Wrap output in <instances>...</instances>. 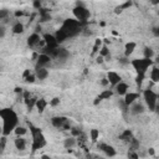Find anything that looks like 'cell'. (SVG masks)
<instances>
[{
  "mask_svg": "<svg viewBox=\"0 0 159 159\" xmlns=\"http://www.w3.org/2000/svg\"><path fill=\"white\" fill-rule=\"evenodd\" d=\"M118 62L121 65H129V60L127 56H124V57H119L118 59Z\"/></svg>",
  "mask_w": 159,
  "mask_h": 159,
  "instance_id": "cell-39",
  "label": "cell"
},
{
  "mask_svg": "<svg viewBox=\"0 0 159 159\" xmlns=\"http://www.w3.org/2000/svg\"><path fill=\"white\" fill-rule=\"evenodd\" d=\"M0 117L3 118V128H1V133L4 136L10 134L11 130L15 129L18 126V116L10 108H4L0 109Z\"/></svg>",
  "mask_w": 159,
  "mask_h": 159,
  "instance_id": "cell-1",
  "label": "cell"
},
{
  "mask_svg": "<svg viewBox=\"0 0 159 159\" xmlns=\"http://www.w3.org/2000/svg\"><path fill=\"white\" fill-rule=\"evenodd\" d=\"M143 55H144V57L146 59H153L154 50L152 49V47H149V46H146L144 47V50H143Z\"/></svg>",
  "mask_w": 159,
  "mask_h": 159,
  "instance_id": "cell-25",
  "label": "cell"
},
{
  "mask_svg": "<svg viewBox=\"0 0 159 159\" xmlns=\"http://www.w3.org/2000/svg\"><path fill=\"white\" fill-rule=\"evenodd\" d=\"M153 32L155 34V36H158V35H159V32H158V27H153Z\"/></svg>",
  "mask_w": 159,
  "mask_h": 159,
  "instance_id": "cell-52",
  "label": "cell"
},
{
  "mask_svg": "<svg viewBox=\"0 0 159 159\" xmlns=\"http://www.w3.org/2000/svg\"><path fill=\"white\" fill-rule=\"evenodd\" d=\"M35 107L37 108V111H39L40 113H42L46 109V107H47V101H46L45 98H37V100H36Z\"/></svg>",
  "mask_w": 159,
  "mask_h": 159,
  "instance_id": "cell-18",
  "label": "cell"
},
{
  "mask_svg": "<svg viewBox=\"0 0 159 159\" xmlns=\"http://www.w3.org/2000/svg\"><path fill=\"white\" fill-rule=\"evenodd\" d=\"M101 101H102V100H101V97H100V96H97V97H96V100H95V102H93V103H95V105H98V103H100Z\"/></svg>",
  "mask_w": 159,
  "mask_h": 159,
  "instance_id": "cell-49",
  "label": "cell"
},
{
  "mask_svg": "<svg viewBox=\"0 0 159 159\" xmlns=\"http://www.w3.org/2000/svg\"><path fill=\"white\" fill-rule=\"evenodd\" d=\"M39 41H40V35L37 32H34V34H31L29 37H27V45H29L30 47H32V46L37 45Z\"/></svg>",
  "mask_w": 159,
  "mask_h": 159,
  "instance_id": "cell-17",
  "label": "cell"
},
{
  "mask_svg": "<svg viewBox=\"0 0 159 159\" xmlns=\"http://www.w3.org/2000/svg\"><path fill=\"white\" fill-rule=\"evenodd\" d=\"M14 15H15L16 18H19V16H23V15H24V12H23L21 10H16V11H15V14H14Z\"/></svg>",
  "mask_w": 159,
  "mask_h": 159,
  "instance_id": "cell-47",
  "label": "cell"
},
{
  "mask_svg": "<svg viewBox=\"0 0 159 159\" xmlns=\"http://www.w3.org/2000/svg\"><path fill=\"white\" fill-rule=\"evenodd\" d=\"M51 62V56L47 53H41L37 56V67H45Z\"/></svg>",
  "mask_w": 159,
  "mask_h": 159,
  "instance_id": "cell-9",
  "label": "cell"
},
{
  "mask_svg": "<svg viewBox=\"0 0 159 159\" xmlns=\"http://www.w3.org/2000/svg\"><path fill=\"white\" fill-rule=\"evenodd\" d=\"M67 37H68V36H67V34H66L64 30H62V29L57 30L56 35H55V39H56L57 42H64V41H65Z\"/></svg>",
  "mask_w": 159,
  "mask_h": 159,
  "instance_id": "cell-22",
  "label": "cell"
},
{
  "mask_svg": "<svg viewBox=\"0 0 159 159\" xmlns=\"http://www.w3.org/2000/svg\"><path fill=\"white\" fill-rule=\"evenodd\" d=\"M112 96H113V91H112V89H105V91H102L100 93V97H101L102 101L103 100H109Z\"/></svg>",
  "mask_w": 159,
  "mask_h": 159,
  "instance_id": "cell-26",
  "label": "cell"
},
{
  "mask_svg": "<svg viewBox=\"0 0 159 159\" xmlns=\"http://www.w3.org/2000/svg\"><path fill=\"white\" fill-rule=\"evenodd\" d=\"M101 46H102V40L101 39H97L95 41V45H93V49H92V52H91V55L93 56V55H96L98 51H100V49H101Z\"/></svg>",
  "mask_w": 159,
  "mask_h": 159,
  "instance_id": "cell-27",
  "label": "cell"
},
{
  "mask_svg": "<svg viewBox=\"0 0 159 159\" xmlns=\"http://www.w3.org/2000/svg\"><path fill=\"white\" fill-rule=\"evenodd\" d=\"M39 31H41V26H40V25H37V26H36V30H35V32H37V34H39Z\"/></svg>",
  "mask_w": 159,
  "mask_h": 159,
  "instance_id": "cell-53",
  "label": "cell"
},
{
  "mask_svg": "<svg viewBox=\"0 0 159 159\" xmlns=\"http://www.w3.org/2000/svg\"><path fill=\"white\" fill-rule=\"evenodd\" d=\"M0 109H1V108H0Z\"/></svg>",
  "mask_w": 159,
  "mask_h": 159,
  "instance_id": "cell-55",
  "label": "cell"
},
{
  "mask_svg": "<svg viewBox=\"0 0 159 159\" xmlns=\"http://www.w3.org/2000/svg\"><path fill=\"white\" fill-rule=\"evenodd\" d=\"M61 29L67 34L68 37H70V36H73V35H76V34H78L81 31V25H80L78 20L67 19L64 21V24H62Z\"/></svg>",
  "mask_w": 159,
  "mask_h": 159,
  "instance_id": "cell-2",
  "label": "cell"
},
{
  "mask_svg": "<svg viewBox=\"0 0 159 159\" xmlns=\"http://www.w3.org/2000/svg\"><path fill=\"white\" fill-rule=\"evenodd\" d=\"M144 77H146V73H138L137 76V78H136V82H137V86L141 88L142 84H143V81H144Z\"/></svg>",
  "mask_w": 159,
  "mask_h": 159,
  "instance_id": "cell-32",
  "label": "cell"
},
{
  "mask_svg": "<svg viewBox=\"0 0 159 159\" xmlns=\"http://www.w3.org/2000/svg\"><path fill=\"white\" fill-rule=\"evenodd\" d=\"M53 57H56L59 61H66L70 57V52L66 49H56V51L53 53Z\"/></svg>",
  "mask_w": 159,
  "mask_h": 159,
  "instance_id": "cell-8",
  "label": "cell"
},
{
  "mask_svg": "<svg viewBox=\"0 0 159 159\" xmlns=\"http://www.w3.org/2000/svg\"><path fill=\"white\" fill-rule=\"evenodd\" d=\"M73 15L78 21H86L91 16V12L85 5H76L73 9Z\"/></svg>",
  "mask_w": 159,
  "mask_h": 159,
  "instance_id": "cell-5",
  "label": "cell"
},
{
  "mask_svg": "<svg viewBox=\"0 0 159 159\" xmlns=\"http://www.w3.org/2000/svg\"><path fill=\"white\" fill-rule=\"evenodd\" d=\"M36 100L37 98H30V101H29V103H27V111H32V108L35 107V105H36Z\"/></svg>",
  "mask_w": 159,
  "mask_h": 159,
  "instance_id": "cell-35",
  "label": "cell"
},
{
  "mask_svg": "<svg viewBox=\"0 0 159 159\" xmlns=\"http://www.w3.org/2000/svg\"><path fill=\"white\" fill-rule=\"evenodd\" d=\"M132 66L136 68V71L138 72V73H146L147 72V70L149 68V66H152L153 65V61H152V59H141V60H133L132 62Z\"/></svg>",
  "mask_w": 159,
  "mask_h": 159,
  "instance_id": "cell-4",
  "label": "cell"
},
{
  "mask_svg": "<svg viewBox=\"0 0 159 159\" xmlns=\"http://www.w3.org/2000/svg\"><path fill=\"white\" fill-rule=\"evenodd\" d=\"M14 133L16 136H25L27 133V129L25 127H21V126H16L15 129H14Z\"/></svg>",
  "mask_w": 159,
  "mask_h": 159,
  "instance_id": "cell-30",
  "label": "cell"
},
{
  "mask_svg": "<svg viewBox=\"0 0 159 159\" xmlns=\"http://www.w3.org/2000/svg\"><path fill=\"white\" fill-rule=\"evenodd\" d=\"M96 62H97V64H103V62H105V59H103V56H97L96 57Z\"/></svg>",
  "mask_w": 159,
  "mask_h": 159,
  "instance_id": "cell-44",
  "label": "cell"
},
{
  "mask_svg": "<svg viewBox=\"0 0 159 159\" xmlns=\"http://www.w3.org/2000/svg\"><path fill=\"white\" fill-rule=\"evenodd\" d=\"M5 35H6V30H5V27L0 25V39L5 37Z\"/></svg>",
  "mask_w": 159,
  "mask_h": 159,
  "instance_id": "cell-43",
  "label": "cell"
},
{
  "mask_svg": "<svg viewBox=\"0 0 159 159\" xmlns=\"http://www.w3.org/2000/svg\"><path fill=\"white\" fill-rule=\"evenodd\" d=\"M143 97H144V102H146V105L149 108V111L154 112L155 108H157V105H158L157 93L153 91V89L147 88V89H144V92H143Z\"/></svg>",
  "mask_w": 159,
  "mask_h": 159,
  "instance_id": "cell-3",
  "label": "cell"
},
{
  "mask_svg": "<svg viewBox=\"0 0 159 159\" xmlns=\"http://www.w3.org/2000/svg\"><path fill=\"white\" fill-rule=\"evenodd\" d=\"M89 137H91V141L93 143H96L97 139L100 138V130L98 129H91V132H89Z\"/></svg>",
  "mask_w": 159,
  "mask_h": 159,
  "instance_id": "cell-29",
  "label": "cell"
},
{
  "mask_svg": "<svg viewBox=\"0 0 159 159\" xmlns=\"http://www.w3.org/2000/svg\"><path fill=\"white\" fill-rule=\"evenodd\" d=\"M133 5V1H132V0H127V1L126 3H124V4H122L121 6H117V8L114 9V12L116 14H121L124 9H128V8H130V6H132Z\"/></svg>",
  "mask_w": 159,
  "mask_h": 159,
  "instance_id": "cell-21",
  "label": "cell"
},
{
  "mask_svg": "<svg viewBox=\"0 0 159 159\" xmlns=\"http://www.w3.org/2000/svg\"><path fill=\"white\" fill-rule=\"evenodd\" d=\"M132 132H130L129 129H127V130H124V132L121 134V139L122 141H132Z\"/></svg>",
  "mask_w": 159,
  "mask_h": 159,
  "instance_id": "cell-31",
  "label": "cell"
},
{
  "mask_svg": "<svg viewBox=\"0 0 159 159\" xmlns=\"http://www.w3.org/2000/svg\"><path fill=\"white\" fill-rule=\"evenodd\" d=\"M0 133H1V128H0Z\"/></svg>",
  "mask_w": 159,
  "mask_h": 159,
  "instance_id": "cell-54",
  "label": "cell"
},
{
  "mask_svg": "<svg viewBox=\"0 0 159 159\" xmlns=\"http://www.w3.org/2000/svg\"><path fill=\"white\" fill-rule=\"evenodd\" d=\"M107 80H108V84L109 85H112L113 87L118 84V82H121L122 81V78H121V76L117 73V72H113V71H111V72H108L107 73Z\"/></svg>",
  "mask_w": 159,
  "mask_h": 159,
  "instance_id": "cell-10",
  "label": "cell"
},
{
  "mask_svg": "<svg viewBox=\"0 0 159 159\" xmlns=\"http://www.w3.org/2000/svg\"><path fill=\"white\" fill-rule=\"evenodd\" d=\"M8 15H9V11L8 10H5V9L0 10V20L6 19V18H8Z\"/></svg>",
  "mask_w": 159,
  "mask_h": 159,
  "instance_id": "cell-40",
  "label": "cell"
},
{
  "mask_svg": "<svg viewBox=\"0 0 159 159\" xmlns=\"http://www.w3.org/2000/svg\"><path fill=\"white\" fill-rule=\"evenodd\" d=\"M100 55H101V56H103V57H105V56H107V55L109 53V50H108V47L106 46V45H103V46H101V49H100Z\"/></svg>",
  "mask_w": 159,
  "mask_h": 159,
  "instance_id": "cell-34",
  "label": "cell"
},
{
  "mask_svg": "<svg viewBox=\"0 0 159 159\" xmlns=\"http://www.w3.org/2000/svg\"><path fill=\"white\" fill-rule=\"evenodd\" d=\"M128 111L130 112V114H133V116H139V114H142V113L146 112V107H144V105H143L142 102L134 101L132 105L128 107Z\"/></svg>",
  "mask_w": 159,
  "mask_h": 159,
  "instance_id": "cell-6",
  "label": "cell"
},
{
  "mask_svg": "<svg viewBox=\"0 0 159 159\" xmlns=\"http://www.w3.org/2000/svg\"><path fill=\"white\" fill-rule=\"evenodd\" d=\"M12 32L15 34V35H20V34H23L25 30H24V25L21 23H16L15 25L12 26Z\"/></svg>",
  "mask_w": 159,
  "mask_h": 159,
  "instance_id": "cell-23",
  "label": "cell"
},
{
  "mask_svg": "<svg viewBox=\"0 0 159 159\" xmlns=\"http://www.w3.org/2000/svg\"><path fill=\"white\" fill-rule=\"evenodd\" d=\"M76 146V138L72 136V137H68L64 141V147L66 149H72L73 147Z\"/></svg>",
  "mask_w": 159,
  "mask_h": 159,
  "instance_id": "cell-20",
  "label": "cell"
},
{
  "mask_svg": "<svg viewBox=\"0 0 159 159\" xmlns=\"http://www.w3.org/2000/svg\"><path fill=\"white\" fill-rule=\"evenodd\" d=\"M138 98H139V93H137V92H127L126 95H124V103L129 107L134 101H137Z\"/></svg>",
  "mask_w": 159,
  "mask_h": 159,
  "instance_id": "cell-11",
  "label": "cell"
},
{
  "mask_svg": "<svg viewBox=\"0 0 159 159\" xmlns=\"http://www.w3.org/2000/svg\"><path fill=\"white\" fill-rule=\"evenodd\" d=\"M71 133H72V136H73V137H80L81 130H80V129H77V128H72V129H71Z\"/></svg>",
  "mask_w": 159,
  "mask_h": 159,
  "instance_id": "cell-41",
  "label": "cell"
},
{
  "mask_svg": "<svg viewBox=\"0 0 159 159\" xmlns=\"http://www.w3.org/2000/svg\"><path fill=\"white\" fill-rule=\"evenodd\" d=\"M29 75H30V70H25V71H24V73H23V77L25 78L26 76H29Z\"/></svg>",
  "mask_w": 159,
  "mask_h": 159,
  "instance_id": "cell-50",
  "label": "cell"
},
{
  "mask_svg": "<svg viewBox=\"0 0 159 159\" xmlns=\"http://www.w3.org/2000/svg\"><path fill=\"white\" fill-rule=\"evenodd\" d=\"M30 98H31V96H30V92H27V91H24V92H23V100H24V102H25V105H27V103H29Z\"/></svg>",
  "mask_w": 159,
  "mask_h": 159,
  "instance_id": "cell-36",
  "label": "cell"
},
{
  "mask_svg": "<svg viewBox=\"0 0 159 159\" xmlns=\"http://www.w3.org/2000/svg\"><path fill=\"white\" fill-rule=\"evenodd\" d=\"M6 146V137H1V139H0V149H4Z\"/></svg>",
  "mask_w": 159,
  "mask_h": 159,
  "instance_id": "cell-42",
  "label": "cell"
},
{
  "mask_svg": "<svg viewBox=\"0 0 159 159\" xmlns=\"http://www.w3.org/2000/svg\"><path fill=\"white\" fill-rule=\"evenodd\" d=\"M136 47H137V44L133 42V41H129V42H127L126 46H124V56L129 57L130 55H132V53L134 52Z\"/></svg>",
  "mask_w": 159,
  "mask_h": 159,
  "instance_id": "cell-15",
  "label": "cell"
},
{
  "mask_svg": "<svg viewBox=\"0 0 159 159\" xmlns=\"http://www.w3.org/2000/svg\"><path fill=\"white\" fill-rule=\"evenodd\" d=\"M128 157H129V158H136V159L139 158V155H138L137 153H133V152H129V153H128Z\"/></svg>",
  "mask_w": 159,
  "mask_h": 159,
  "instance_id": "cell-45",
  "label": "cell"
},
{
  "mask_svg": "<svg viewBox=\"0 0 159 159\" xmlns=\"http://www.w3.org/2000/svg\"><path fill=\"white\" fill-rule=\"evenodd\" d=\"M98 148L105 153L107 157H114L116 154H117V152H116V149L112 147V146H108V144H105V143H101V144H98Z\"/></svg>",
  "mask_w": 159,
  "mask_h": 159,
  "instance_id": "cell-7",
  "label": "cell"
},
{
  "mask_svg": "<svg viewBox=\"0 0 159 159\" xmlns=\"http://www.w3.org/2000/svg\"><path fill=\"white\" fill-rule=\"evenodd\" d=\"M150 80L153 82H158L159 81V68L157 66H154L153 68H152V71H150Z\"/></svg>",
  "mask_w": 159,
  "mask_h": 159,
  "instance_id": "cell-24",
  "label": "cell"
},
{
  "mask_svg": "<svg viewBox=\"0 0 159 159\" xmlns=\"http://www.w3.org/2000/svg\"><path fill=\"white\" fill-rule=\"evenodd\" d=\"M148 152H149V154H150V155H154V154H155L154 148H149V150H148Z\"/></svg>",
  "mask_w": 159,
  "mask_h": 159,
  "instance_id": "cell-51",
  "label": "cell"
},
{
  "mask_svg": "<svg viewBox=\"0 0 159 159\" xmlns=\"http://www.w3.org/2000/svg\"><path fill=\"white\" fill-rule=\"evenodd\" d=\"M40 21L41 23H46V21H49V20H51V15H50V12L47 11V9H42V8H40Z\"/></svg>",
  "mask_w": 159,
  "mask_h": 159,
  "instance_id": "cell-19",
  "label": "cell"
},
{
  "mask_svg": "<svg viewBox=\"0 0 159 159\" xmlns=\"http://www.w3.org/2000/svg\"><path fill=\"white\" fill-rule=\"evenodd\" d=\"M14 91H15V93H18V95H19V93H23V92H24L21 87H15V89H14Z\"/></svg>",
  "mask_w": 159,
  "mask_h": 159,
  "instance_id": "cell-48",
  "label": "cell"
},
{
  "mask_svg": "<svg viewBox=\"0 0 159 159\" xmlns=\"http://www.w3.org/2000/svg\"><path fill=\"white\" fill-rule=\"evenodd\" d=\"M14 144L18 150H24L26 148V141L23 138V136H18V138L14 141Z\"/></svg>",
  "mask_w": 159,
  "mask_h": 159,
  "instance_id": "cell-16",
  "label": "cell"
},
{
  "mask_svg": "<svg viewBox=\"0 0 159 159\" xmlns=\"http://www.w3.org/2000/svg\"><path fill=\"white\" fill-rule=\"evenodd\" d=\"M101 85L102 86H108L109 84H108V80H107V77L106 78H102V81H101Z\"/></svg>",
  "mask_w": 159,
  "mask_h": 159,
  "instance_id": "cell-46",
  "label": "cell"
},
{
  "mask_svg": "<svg viewBox=\"0 0 159 159\" xmlns=\"http://www.w3.org/2000/svg\"><path fill=\"white\" fill-rule=\"evenodd\" d=\"M118 106H119V108L123 111V112H126V111H128V106L126 105V103H124V101H123V100H119Z\"/></svg>",
  "mask_w": 159,
  "mask_h": 159,
  "instance_id": "cell-38",
  "label": "cell"
},
{
  "mask_svg": "<svg viewBox=\"0 0 159 159\" xmlns=\"http://www.w3.org/2000/svg\"><path fill=\"white\" fill-rule=\"evenodd\" d=\"M24 80H25L26 84H34V82L36 81V76H35V73H30L29 76H26Z\"/></svg>",
  "mask_w": 159,
  "mask_h": 159,
  "instance_id": "cell-33",
  "label": "cell"
},
{
  "mask_svg": "<svg viewBox=\"0 0 159 159\" xmlns=\"http://www.w3.org/2000/svg\"><path fill=\"white\" fill-rule=\"evenodd\" d=\"M66 121H68L66 117H62V116H57V117H52L51 118V123H52V126L53 127H56V128H60L61 129V127L64 126V123L66 122Z\"/></svg>",
  "mask_w": 159,
  "mask_h": 159,
  "instance_id": "cell-13",
  "label": "cell"
},
{
  "mask_svg": "<svg viewBox=\"0 0 159 159\" xmlns=\"http://www.w3.org/2000/svg\"><path fill=\"white\" fill-rule=\"evenodd\" d=\"M60 102H61V100H60L59 97H53V98L50 101V106H51V107H56V106L60 105Z\"/></svg>",
  "mask_w": 159,
  "mask_h": 159,
  "instance_id": "cell-37",
  "label": "cell"
},
{
  "mask_svg": "<svg viewBox=\"0 0 159 159\" xmlns=\"http://www.w3.org/2000/svg\"><path fill=\"white\" fill-rule=\"evenodd\" d=\"M35 76H36L37 80L44 81V80H46L47 77H49V71H47L45 67H37V70L35 72Z\"/></svg>",
  "mask_w": 159,
  "mask_h": 159,
  "instance_id": "cell-14",
  "label": "cell"
},
{
  "mask_svg": "<svg viewBox=\"0 0 159 159\" xmlns=\"http://www.w3.org/2000/svg\"><path fill=\"white\" fill-rule=\"evenodd\" d=\"M46 144V141H34L32 142V150L41 149Z\"/></svg>",
  "mask_w": 159,
  "mask_h": 159,
  "instance_id": "cell-28",
  "label": "cell"
},
{
  "mask_svg": "<svg viewBox=\"0 0 159 159\" xmlns=\"http://www.w3.org/2000/svg\"><path fill=\"white\" fill-rule=\"evenodd\" d=\"M128 85L126 84V82H118L116 86H114V89H116V93L118 96H124L127 92H128Z\"/></svg>",
  "mask_w": 159,
  "mask_h": 159,
  "instance_id": "cell-12",
  "label": "cell"
}]
</instances>
